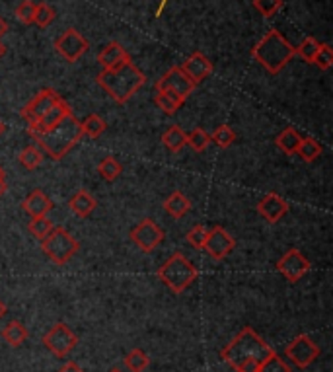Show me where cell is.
Here are the masks:
<instances>
[{"label": "cell", "mask_w": 333, "mask_h": 372, "mask_svg": "<svg viewBox=\"0 0 333 372\" xmlns=\"http://www.w3.org/2000/svg\"><path fill=\"white\" fill-rule=\"evenodd\" d=\"M96 80L109 94V98L115 99L117 104H125L146 84V76L135 62L127 61L121 67L104 69L96 76Z\"/></svg>", "instance_id": "obj_1"}, {"label": "cell", "mask_w": 333, "mask_h": 372, "mask_svg": "<svg viewBox=\"0 0 333 372\" xmlns=\"http://www.w3.org/2000/svg\"><path fill=\"white\" fill-rule=\"evenodd\" d=\"M31 137L38 141V145L47 152V156L53 160H62L68 152L72 151L82 135V125L75 115L68 114L65 119L57 123L55 127L43 133H30Z\"/></svg>", "instance_id": "obj_2"}, {"label": "cell", "mask_w": 333, "mask_h": 372, "mask_svg": "<svg viewBox=\"0 0 333 372\" xmlns=\"http://www.w3.org/2000/svg\"><path fill=\"white\" fill-rule=\"evenodd\" d=\"M273 353L275 351L251 327H244L242 332L236 335L234 339L228 343L224 349L220 351V357L224 359L228 365L236 371L246 361L263 363L266 359L271 357Z\"/></svg>", "instance_id": "obj_3"}, {"label": "cell", "mask_w": 333, "mask_h": 372, "mask_svg": "<svg viewBox=\"0 0 333 372\" xmlns=\"http://www.w3.org/2000/svg\"><path fill=\"white\" fill-rule=\"evenodd\" d=\"M251 57L271 75H279L287 67V62L295 57V47L280 35V31H267L259 43L251 49Z\"/></svg>", "instance_id": "obj_4"}, {"label": "cell", "mask_w": 333, "mask_h": 372, "mask_svg": "<svg viewBox=\"0 0 333 372\" xmlns=\"http://www.w3.org/2000/svg\"><path fill=\"white\" fill-rule=\"evenodd\" d=\"M158 279L172 292L180 295L197 279V269L183 253L175 251L164 261V266L158 269Z\"/></svg>", "instance_id": "obj_5"}, {"label": "cell", "mask_w": 333, "mask_h": 372, "mask_svg": "<svg viewBox=\"0 0 333 372\" xmlns=\"http://www.w3.org/2000/svg\"><path fill=\"white\" fill-rule=\"evenodd\" d=\"M78 242L76 238L65 228H53L47 238L41 240V250L47 258L51 259L57 266H67L70 259L75 258L78 251Z\"/></svg>", "instance_id": "obj_6"}, {"label": "cell", "mask_w": 333, "mask_h": 372, "mask_svg": "<svg viewBox=\"0 0 333 372\" xmlns=\"http://www.w3.org/2000/svg\"><path fill=\"white\" fill-rule=\"evenodd\" d=\"M61 94L59 92H55L53 88H43V90H39L33 98L30 99V104L23 107L22 109V117L28 121L30 127L33 125H38L39 119L43 117V115L55 107L59 102H61Z\"/></svg>", "instance_id": "obj_7"}, {"label": "cell", "mask_w": 333, "mask_h": 372, "mask_svg": "<svg viewBox=\"0 0 333 372\" xmlns=\"http://www.w3.org/2000/svg\"><path fill=\"white\" fill-rule=\"evenodd\" d=\"M43 345L57 357H67L68 353L78 345V337L67 324L59 322L47 332L43 337Z\"/></svg>", "instance_id": "obj_8"}, {"label": "cell", "mask_w": 333, "mask_h": 372, "mask_svg": "<svg viewBox=\"0 0 333 372\" xmlns=\"http://www.w3.org/2000/svg\"><path fill=\"white\" fill-rule=\"evenodd\" d=\"M88 39L84 38L82 33L75 28H68L65 33H61L57 41H55V49L57 53L61 55L62 59H67L68 62H76L80 57H82L86 51H88Z\"/></svg>", "instance_id": "obj_9"}, {"label": "cell", "mask_w": 333, "mask_h": 372, "mask_svg": "<svg viewBox=\"0 0 333 372\" xmlns=\"http://www.w3.org/2000/svg\"><path fill=\"white\" fill-rule=\"evenodd\" d=\"M131 240L138 246V250L148 253V251L156 250L160 244L164 242V230L152 221V219H144L131 230Z\"/></svg>", "instance_id": "obj_10"}, {"label": "cell", "mask_w": 333, "mask_h": 372, "mask_svg": "<svg viewBox=\"0 0 333 372\" xmlns=\"http://www.w3.org/2000/svg\"><path fill=\"white\" fill-rule=\"evenodd\" d=\"M285 353L293 361V365H296L298 368H306L318 359L320 347L312 341L308 335H298L293 339V343L288 345Z\"/></svg>", "instance_id": "obj_11"}, {"label": "cell", "mask_w": 333, "mask_h": 372, "mask_svg": "<svg viewBox=\"0 0 333 372\" xmlns=\"http://www.w3.org/2000/svg\"><path fill=\"white\" fill-rule=\"evenodd\" d=\"M310 261L304 258L298 250H288L287 253L277 261V271L290 283L300 281L304 275L310 271Z\"/></svg>", "instance_id": "obj_12"}, {"label": "cell", "mask_w": 333, "mask_h": 372, "mask_svg": "<svg viewBox=\"0 0 333 372\" xmlns=\"http://www.w3.org/2000/svg\"><path fill=\"white\" fill-rule=\"evenodd\" d=\"M236 248V240L232 236L228 234L226 230L222 226H214L209 230L207 236V242H204L203 250L217 261H222L224 258H228L232 250Z\"/></svg>", "instance_id": "obj_13"}, {"label": "cell", "mask_w": 333, "mask_h": 372, "mask_svg": "<svg viewBox=\"0 0 333 372\" xmlns=\"http://www.w3.org/2000/svg\"><path fill=\"white\" fill-rule=\"evenodd\" d=\"M195 86H197V84L191 82L180 67H172L166 75L156 80V92H164V90L175 92V94L182 96L183 99L190 98V94H193Z\"/></svg>", "instance_id": "obj_14"}, {"label": "cell", "mask_w": 333, "mask_h": 372, "mask_svg": "<svg viewBox=\"0 0 333 372\" xmlns=\"http://www.w3.org/2000/svg\"><path fill=\"white\" fill-rule=\"evenodd\" d=\"M258 213L261 214L267 222L277 224V222L288 213V203L280 197V195H277V193H267V195H263V197L259 199Z\"/></svg>", "instance_id": "obj_15"}, {"label": "cell", "mask_w": 333, "mask_h": 372, "mask_svg": "<svg viewBox=\"0 0 333 372\" xmlns=\"http://www.w3.org/2000/svg\"><path fill=\"white\" fill-rule=\"evenodd\" d=\"M180 69L185 72V76L190 78L193 84L203 82L204 78H209V75L212 72V62L204 57L203 53H193L190 55L185 61L182 62V67Z\"/></svg>", "instance_id": "obj_16"}, {"label": "cell", "mask_w": 333, "mask_h": 372, "mask_svg": "<svg viewBox=\"0 0 333 372\" xmlns=\"http://www.w3.org/2000/svg\"><path fill=\"white\" fill-rule=\"evenodd\" d=\"M22 209L30 214L31 219H36V217H45L53 209V203H51V199L47 197L43 191L33 190L28 197L23 199Z\"/></svg>", "instance_id": "obj_17"}, {"label": "cell", "mask_w": 333, "mask_h": 372, "mask_svg": "<svg viewBox=\"0 0 333 372\" xmlns=\"http://www.w3.org/2000/svg\"><path fill=\"white\" fill-rule=\"evenodd\" d=\"M98 61L104 69H115L121 67L123 62L131 61V55L125 51L121 43H109L98 53Z\"/></svg>", "instance_id": "obj_18"}, {"label": "cell", "mask_w": 333, "mask_h": 372, "mask_svg": "<svg viewBox=\"0 0 333 372\" xmlns=\"http://www.w3.org/2000/svg\"><path fill=\"white\" fill-rule=\"evenodd\" d=\"M68 114H72V111H70V107H68L67 102L61 99L57 106L51 107V109H49V111H47L41 119H39L38 125L30 127V133H43V131H49L51 127H55L57 123L61 121V119H65Z\"/></svg>", "instance_id": "obj_19"}, {"label": "cell", "mask_w": 333, "mask_h": 372, "mask_svg": "<svg viewBox=\"0 0 333 372\" xmlns=\"http://www.w3.org/2000/svg\"><path fill=\"white\" fill-rule=\"evenodd\" d=\"M70 209H72V213L76 217H80V219H86V217H90L94 213V209H96V199L92 197L88 191H76L72 199H70Z\"/></svg>", "instance_id": "obj_20"}, {"label": "cell", "mask_w": 333, "mask_h": 372, "mask_svg": "<svg viewBox=\"0 0 333 372\" xmlns=\"http://www.w3.org/2000/svg\"><path fill=\"white\" fill-rule=\"evenodd\" d=\"M185 99L182 96H178L175 92L164 90V92H156V98H154V104L158 109H162L166 115H174L180 107L183 106Z\"/></svg>", "instance_id": "obj_21"}, {"label": "cell", "mask_w": 333, "mask_h": 372, "mask_svg": "<svg viewBox=\"0 0 333 372\" xmlns=\"http://www.w3.org/2000/svg\"><path fill=\"white\" fill-rule=\"evenodd\" d=\"M164 209H166L168 213L172 214L174 219H182L183 214L190 213L191 209V201L185 195H183L182 191H174L170 197L166 199V203H164Z\"/></svg>", "instance_id": "obj_22"}, {"label": "cell", "mask_w": 333, "mask_h": 372, "mask_svg": "<svg viewBox=\"0 0 333 372\" xmlns=\"http://www.w3.org/2000/svg\"><path fill=\"white\" fill-rule=\"evenodd\" d=\"M2 337H4L6 343H10L12 347H20V345L28 339V327L23 326L22 322L12 319V322L6 324V327L2 329Z\"/></svg>", "instance_id": "obj_23"}, {"label": "cell", "mask_w": 333, "mask_h": 372, "mask_svg": "<svg viewBox=\"0 0 333 372\" xmlns=\"http://www.w3.org/2000/svg\"><path fill=\"white\" fill-rule=\"evenodd\" d=\"M162 143L166 145L168 151L180 152L183 146L187 145V137H185L183 129H180L178 125H172V127H168V129L164 131V135H162Z\"/></svg>", "instance_id": "obj_24"}, {"label": "cell", "mask_w": 333, "mask_h": 372, "mask_svg": "<svg viewBox=\"0 0 333 372\" xmlns=\"http://www.w3.org/2000/svg\"><path fill=\"white\" fill-rule=\"evenodd\" d=\"M302 137L296 133V129L293 127H287V129L280 133L279 137L275 138V145L279 146V151H283L285 154H295L298 145H300Z\"/></svg>", "instance_id": "obj_25"}, {"label": "cell", "mask_w": 333, "mask_h": 372, "mask_svg": "<svg viewBox=\"0 0 333 372\" xmlns=\"http://www.w3.org/2000/svg\"><path fill=\"white\" fill-rule=\"evenodd\" d=\"M322 151H324V148H322V145H320L318 141L308 137L300 141V145H298L295 154H298L304 162H314V160H318L320 156H322Z\"/></svg>", "instance_id": "obj_26"}, {"label": "cell", "mask_w": 333, "mask_h": 372, "mask_svg": "<svg viewBox=\"0 0 333 372\" xmlns=\"http://www.w3.org/2000/svg\"><path fill=\"white\" fill-rule=\"evenodd\" d=\"M98 172L107 182H115L123 174V166L119 164V160H115L114 156H106L98 164Z\"/></svg>", "instance_id": "obj_27"}, {"label": "cell", "mask_w": 333, "mask_h": 372, "mask_svg": "<svg viewBox=\"0 0 333 372\" xmlns=\"http://www.w3.org/2000/svg\"><path fill=\"white\" fill-rule=\"evenodd\" d=\"M80 125H82V135H88V137L92 138H98L99 135H104L107 129V123L96 114L88 115V117L84 119V123H80Z\"/></svg>", "instance_id": "obj_28"}, {"label": "cell", "mask_w": 333, "mask_h": 372, "mask_svg": "<svg viewBox=\"0 0 333 372\" xmlns=\"http://www.w3.org/2000/svg\"><path fill=\"white\" fill-rule=\"evenodd\" d=\"M18 160H20V164H22L23 168H28V170H36V168L43 162V152L39 151L38 146H26L22 152H20V156H18Z\"/></svg>", "instance_id": "obj_29"}, {"label": "cell", "mask_w": 333, "mask_h": 372, "mask_svg": "<svg viewBox=\"0 0 333 372\" xmlns=\"http://www.w3.org/2000/svg\"><path fill=\"white\" fill-rule=\"evenodd\" d=\"M320 47H322V43H320L318 39L306 38L300 45L295 47V55H298L306 62H314V57L318 55Z\"/></svg>", "instance_id": "obj_30"}, {"label": "cell", "mask_w": 333, "mask_h": 372, "mask_svg": "<svg viewBox=\"0 0 333 372\" xmlns=\"http://www.w3.org/2000/svg\"><path fill=\"white\" fill-rule=\"evenodd\" d=\"M185 137H187V145L195 152H203L207 146L211 145V135L201 127L193 129L191 133H185Z\"/></svg>", "instance_id": "obj_31"}, {"label": "cell", "mask_w": 333, "mask_h": 372, "mask_svg": "<svg viewBox=\"0 0 333 372\" xmlns=\"http://www.w3.org/2000/svg\"><path fill=\"white\" fill-rule=\"evenodd\" d=\"M148 363H151V359L141 349H133L129 355L125 357V366H127L131 372H143L144 368L148 366Z\"/></svg>", "instance_id": "obj_32"}, {"label": "cell", "mask_w": 333, "mask_h": 372, "mask_svg": "<svg viewBox=\"0 0 333 372\" xmlns=\"http://www.w3.org/2000/svg\"><path fill=\"white\" fill-rule=\"evenodd\" d=\"M30 234L33 236V238H38L39 242L43 240V238H47L49 236V232L53 230V222L49 221L47 217H36V219H31L30 222Z\"/></svg>", "instance_id": "obj_33"}, {"label": "cell", "mask_w": 333, "mask_h": 372, "mask_svg": "<svg viewBox=\"0 0 333 372\" xmlns=\"http://www.w3.org/2000/svg\"><path fill=\"white\" fill-rule=\"evenodd\" d=\"M57 18L53 6H49L47 2H39L36 4V16H33V23H38L39 28H47L49 23H53V20Z\"/></svg>", "instance_id": "obj_34"}, {"label": "cell", "mask_w": 333, "mask_h": 372, "mask_svg": "<svg viewBox=\"0 0 333 372\" xmlns=\"http://www.w3.org/2000/svg\"><path fill=\"white\" fill-rule=\"evenodd\" d=\"M236 141V133L230 125H220L219 129L211 135V143L219 145L220 148H228Z\"/></svg>", "instance_id": "obj_35"}, {"label": "cell", "mask_w": 333, "mask_h": 372, "mask_svg": "<svg viewBox=\"0 0 333 372\" xmlns=\"http://www.w3.org/2000/svg\"><path fill=\"white\" fill-rule=\"evenodd\" d=\"M207 236H209V230L203 226V224H197V226H193L185 236V240L190 246L193 248H197V250H203L204 242H207Z\"/></svg>", "instance_id": "obj_36"}, {"label": "cell", "mask_w": 333, "mask_h": 372, "mask_svg": "<svg viewBox=\"0 0 333 372\" xmlns=\"http://www.w3.org/2000/svg\"><path fill=\"white\" fill-rule=\"evenodd\" d=\"M259 372H290V366L285 363V359H280L277 353H273L271 357L266 359L259 365Z\"/></svg>", "instance_id": "obj_37"}, {"label": "cell", "mask_w": 333, "mask_h": 372, "mask_svg": "<svg viewBox=\"0 0 333 372\" xmlns=\"http://www.w3.org/2000/svg\"><path fill=\"white\" fill-rule=\"evenodd\" d=\"M283 6V0H253V8L263 18H273Z\"/></svg>", "instance_id": "obj_38"}, {"label": "cell", "mask_w": 333, "mask_h": 372, "mask_svg": "<svg viewBox=\"0 0 333 372\" xmlns=\"http://www.w3.org/2000/svg\"><path fill=\"white\" fill-rule=\"evenodd\" d=\"M33 16H36V2L33 0H23L18 4L16 8V18H18V22L22 23H33Z\"/></svg>", "instance_id": "obj_39"}, {"label": "cell", "mask_w": 333, "mask_h": 372, "mask_svg": "<svg viewBox=\"0 0 333 372\" xmlns=\"http://www.w3.org/2000/svg\"><path fill=\"white\" fill-rule=\"evenodd\" d=\"M312 65H316V67H318V69H322V70L332 69V65H333L332 47L327 45V43H322L318 55L314 57V62H312Z\"/></svg>", "instance_id": "obj_40"}, {"label": "cell", "mask_w": 333, "mask_h": 372, "mask_svg": "<svg viewBox=\"0 0 333 372\" xmlns=\"http://www.w3.org/2000/svg\"><path fill=\"white\" fill-rule=\"evenodd\" d=\"M59 372H84L80 366L76 365L75 361H68V363H65V365L59 368Z\"/></svg>", "instance_id": "obj_41"}, {"label": "cell", "mask_w": 333, "mask_h": 372, "mask_svg": "<svg viewBox=\"0 0 333 372\" xmlns=\"http://www.w3.org/2000/svg\"><path fill=\"white\" fill-rule=\"evenodd\" d=\"M4 191H6V177H4V172L0 170V197L4 195Z\"/></svg>", "instance_id": "obj_42"}, {"label": "cell", "mask_w": 333, "mask_h": 372, "mask_svg": "<svg viewBox=\"0 0 333 372\" xmlns=\"http://www.w3.org/2000/svg\"><path fill=\"white\" fill-rule=\"evenodd\" d=\"M6 31H8V23L4 22L2 18H0V38H2V35H4Z\"/></svg>", "instance_id": "obj_43"}, {"label": "cell", "mask_w": 333, "mask_h": 372, "mask_svg": "<svg viewBox=\"0 0 333 372\" xmlns=\"http://www.w3.org/2000/svg\"><path fill=\"white\" fill-rule=\"evenodd\" d=\"M4 314H6V304L0 300V319H2V316H4Z\"/></svg>", "instance_id": "obj_44"}, {"label": "cell", "mask_w": 333, "mask_h": 372, "mask_svg": "<svg viewBox=\"0 0 333 372\" xmlns=\"http://www.w3.org/2000/svg\"><path fill=\"white\" fill-rule=\"evenodd\" d=\"M4 53H6V47H4V43L0 41V59L4 57Z\"/></svg>", "instance_id": "obj_45"}, {"label": "cell", "mask_w": 333, "mask_h": 372, "mask_svg": "<svg viewBox=\"0 0 333 372\" xmlns=\"http://www.w3.org/2000/svg\"><path fill=\"white\" fill-rule=\"evenodd\" d=\"M4 129H6V125H4V123L0 121V135H2V133H4Z\"/></svg>", "instance_id": "obj_46"}, {"label": "cell", "mask_w": 333, "mask_h": 372, "mask_svg": "<svg viewBox=\"0 0 333 372\" xmlns=\"http://www.w3.org/2000/svg\"><path fill=\"white\" fill-rule=\"evenodd\" d=\"M109 372H121V371H109Z\"/></svg>", "instance_id": "obj_47"}, {"label": "cell", "mask_w": 333, "mask_h": 372, "mask_svg": "<svg viewBox=\"0 0 333 372\" xmlns=\"http://www.w3.org/2000/svg\"><path fill=\"white\" fill-rule=\"evenodd\" d=\"M0 170H2V168H0Z\"/></svg>", "instance_id": "obj_48"}]
</instances>
